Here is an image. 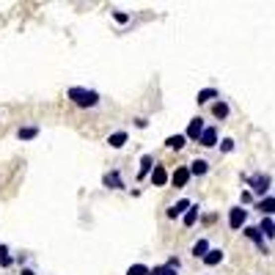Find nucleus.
Wrapping results in <instances>:
<instances>
[{
	"instance_id": "obj_30",
	"label": "nucleus",
	"mask_w": 275,
	"mask_h": 275,
	"mask_svg": "<svg viewBox=\"0 0 275 275\" xmlns=\"http://www.w3.org/2000/svg\"><path fill=\"white\" fill-rule=\"evenodd\" d=\"M22 275H36V270H30V267H22Z\"/></svg>"
},
{
	"instance_id": "obj_14",
	"label": "nucleus",
	"mask_w": 275,
	"mask_h": 275,
	"mask_svg": "<svg viewBox=\"0 0 275 275\" xmlns=\"http://www.w3.org/2000/svg\"><path fill=\"white\" fill-rule=\"evenodd\" d=\"M256 209L262 212V215H275V196H262L256 204Z\"/></svg>"
},
{
	"instance_id": "obj_5",
	"label": "nucleus",
	"mask_w": 275,
	"mask_h": 275,
	"mask_svg": "<svg viewBox=\"0 0 275 275\" xmlns=\"http://www.w3.org/2000/svg\"><path fill=\"white\" fill-rule=\"evenodd\" d=\"M102 185L110 187V190H124V179H121V171H108V174L102 176Z\"/></svg>"
},
{
	"instance_id": "obj_15",
	"label": "nucleus",
	"mask_w": 275,
	"mask_h": 275,
	"mask_svg": "<svg viewBox=\"0 0 275 275\" xmlns=\"http://www.w3.org/2000/svg\"><path fill=\"white\" fill-rule=\"evenodd\" d=\"M187 146V135H171V138H165V149H171V151H182Z\"/></svg>"
},
{
	"instance_id": "obj_27",
	"label": "nucleus",
	"mask_w": 275,
	"mask_h": 275,
	"mask_svg": "<svg viewBox=\"0 0 275 275\" xmlns=\"http://www.w3.org/2000/svg\"><path fill=\"white\" fill-rule=\"evenodd\" d=\"M253 201V190H242V204H251Z\"/></svg>"
},
{
	"instance_id": "obj_2",
	"label": "nucleus",
	"mask_w": 275,
	"mask_h": 275,
	"mask_svg": "<svg viewBox=\"0 0 275 275\" xmlns=\"http://www.w3.org/2000/svg\"><path fill=\"white\" fill-rule=\"evenodd\" d=\"M245 182H248V187L253 190V196H267V190H270V185H273V179H270L267 174H253V176H245Z\"/></svg>"
},
{
	"instance_id": "obj_28",
	"label": "nucleus",
	"mask_w": 275,
	"mask_h": 275,
	"mask_svg": "<svg viewBox=\"0 0 275 275\" xmlns=\"http://www.w3.org/2000/svg\"><path fill=\"white\" fill-rule=\"evenodd\" d=\"M168 264H171V267H176V270H182V262H179V256H171V259H168Z\"/></svg>"
},
{
	"instance_id": "obj_21",
	"label": "nucleus",
	"mask_w": 275,
	"mask_h": 275,
	"mask_svg": "<svg viewBox=\"0 0 275 275\" xmlns=\"http://www.w3.org/2000/svg\"><path fill=\"white\" fill-rule=\"evenodd\" d=\"M206 251H209V239H198L196 245H193V256L196 259H201Z\"/></svg>"
},
{
	"instance_id": "obj_19",
	"label": "nucleus",
	"mask_w": 275,
	"mask_h": 275,
	"mask_svg": "<svg viewBox=\"0 0 275 275\" xmlns=\"http://www.w3.org/2000/svg\"><path fill=\"white\" fill-rule=\"evenodd\" d=\"M36 135H39V127L36 124H28V127H19V130H17L19 140H33Z\"/></svg>"
},
{
	"instance_id": "obj_16",
	"label": "nucleus",
	"mask_w": 275,
	"mask_h": 275,
	"mask_svg": "<svg viewBox=\"0 0 275 275\" xmlns=\"http://www.w3.org/2000/svg\"><path fill=\"white\" fill-rule=\"evenodd\" d=\"M151 168H154V157L143 154L140 157V168H138V179H146V176L151 174Z\"/></svg>"
},
{
	"instance_id": "obj_26",
	"label": "nucleus",
	"mask_w": 275,
	"mask_h": 275,
	"mask_svg": "<svg viewBox=\"0 0 275 275\" xmlns=\"http://www.w3.org/2000/svg\"><path fill=\"white\" fill-rule=\"evenodd\" d=\"M113 19H116V22H121V25H124V22H130V14H124V11H116V14H113Z\"/></svg>"
},
{
	"instance_id": "obj_23",
	"label": "nucleus",
	"mask_w": 275,
	"mask_h": 275,
	"mask_svg": "<svg viewBox=\"0 0 275 275\" xmlns=\"http://www.w3.org/2000/svg\"><path fill=\"white\" fill-rule=\"evenodd\" d=\"M14 259L8 256V245H0V267H11Z\"/></svg>"
},
{
	"instance_id": "obj_7",
	"label": "nucleus",
	"mask_w": 275,
	"mask_h": 275,
	"mask_svg": "<svg viewBox=\"0 0 275 275\" xmlns=\"http://www.w3.org/2000/svg\"><path fill=\"white\" fill-rule=\"evenodd\" d=\"M190 179H193V174H190V168H187V165H179L174 174H171L174 187H187V182H190Z\"/></svg>"
},
{
	"instance_id": "obj_11",
	"label": "nucleus",
	"mask_w": 275,
	"mask_h": 275,
	"mask_svg": "<svg viewBox=\"0 0 275 275\" xmlns=\"http://www.w3.org/2000/svg\"><path fill=\"white\" fill-rule=\"evenodd\" d=\"M201 262L206 264V267H217V264L223 262V251H220V248H209V251L201 256Z\"/></svg>"
},
{
	"instance_id": "obj_13",
	"label": "nucleus",
	"mask_w": 275,
	"mask_h": 275,
	"mask_svg": "<svg viewBox=\"0 0 275 275\" xmlns=\"http://www.w3.org/2000/svg\"><path fill=\"white\" fill-rule=\"evenodd\" d=\"M198 217H201V206H198V204H190V206H187V212L182 215V223L190 228V226H196Z\"/></svg>"
},
{
	"instance_id": "obj_18",
	"label": "nucleus",
	"mask_w": 275,
	"mask_h": 275,
	"mask_svg": "<svg viewBox=\"0 0 275 275\" xmlns=\"http://www.w3.org/2000/svg\"><path fill=\"white\" fill-rule=\"evenodd\" d=\"M228 113H231V108H228V102H223L220 96H217V102L212 105V116L223 121V119H228Z\"/></svg>"
},
{
	"instance_id": "obj_10",
	"label": "nucleus",
	"mask_w": 275,
	"mask_h": 275,
	"mask_svg": "<svg viewBox=\"0 0 275 275\" xmlns=\"http://www.w3.org/2000/svg\"><path fill=\"white\" fill-rule=\"evenodd\" d=\"M187 168H190V174H193V176H206V174H209V160L196 157V160H193Z\"/></svg>"
},
{
	"instance_id": "obj_8",
	"label": "nucleus",
	"mask_w": 275,
	"mask_h": 275,
	"mask_svg": "<svg viewBox=\"0 0 275 275\" xmlns=\"http://www.w3.org/2000/svg\"><path fill=\"white\" fill-rule=\"evenodd\" d=\"M198 143H201L204 149H215V146H217V130H215V127H204Z\"/></svg>"
},
{
	"instance_id": "obj_25",
	"label": "nucleus",
	"mask_w": 275,
	"mask_h": 275,
	"mask_svg": "<svg viewBox=\"0 0 275 275\" xmlns=\"http://www.w3.org/2000/svg\"><path fill=\"white\" fill-rule=\"evenodd\" d=\"M220 151H226V154H228V151H234V140H231V138H223V140H220Z\"/></svg>"
},
{
	"instance_id": "obj_22",
	"label": "nucleus",
	"mask_w": 275,
	"mask_h": 275,
	"mask_svg": "<svg viewBox=\"0 0 275 275\" xmlns=\"http://www.w3.org/2000/svg\"><path fill=\"white\" fill-rule=\"evenodd\" d=\"M259 228H262L264 237H275V223L270 220V215H264V220H262V226H259Z\"/></svg>"
},
{
	"instance_id": "obj_29",
	"label": "nucleus",
	"mask_w": 275,
	"mask_h": 275,
	"mask_svg": "<svg viewBox=\"0 0 275 275\" xmlns=\"http://www.w3.org/2000/svg\"><path fill=\"white\" fill-rule=\"evenodd\" d=\"M135 127H138V130H146V127H149V121H146V119H138Z\"/></svg>"
},
{
	"instance_id": "obj_17",
	"label": "nucleus",
	"mask_w": 275,
	"mask_h": 275,
	"mask_svg": "<svg viewBox=\"0 0 275 275\" xmlns=\"http://www.w3.org/2000/svg\"><path fill=\"white\" fill-rule=\"evenodd\" d=\"M127 140H130V135H127L124 130H119V132H113V135L108 138V146H110V149H124Z\"/></svg>"
},
{
	"instance_id": "obj_12",
	"label": "nucleus",
	"mask_w": 275,
	"mask_h": 275,
	"mask_svg": "<svg viewBox=\"0 0 275 275\" xmlns=\"http://www.w3.org/2000/svg\"><path fill=\"white\" fill-rule=\"evenodd\" d=\"M187 206H190V201L187 198H182V201H176L174 206H168V212H165V217H171V220H176V217H182L187 212Z\"/></svg>"
},
{
	"instance_id": "obj_1",
	"label": "nucleus",
	"mask_w": 275,
	"mask_h": 275,
	"mask_svg": "<svg viewBox=\"0 0 275 275\" xmlns=\"http://www.w3.org/2000/svg\"><path fill=\"white\" fill-rule=\"evenodd\" d=\"M66 96L72 99V105H77L83 110H91L99 105V94L94 88H83V85H72V88L66 91Z\"/></svg>"
},
{
	"instance_id": "obj_24",
	"label": "nucleus",
	"mask_w": 275,
	"mask_h": 275,
	"mask_svg": "<svg viewBox=\"0 0 275 275\" xmlns=\"http://www.w3.org/2000/svg\"><path fill=\"white\" fill-rule=\"evenodd\" d=\"M127 275H149V267H146V264H140V262H138V264H132V267L127 270Z\"/></svg>"
},
{
	"instance_id": "obj_4",
	"label": "nucleus",
	"mask_w": 275,
	"mask_h": 275,
	"mask_svg": "<svg viewBox=\"0 0 275 275\" xmlns=\"http://www.w3.org/2000/svg\"><path fill=\"white\" fill-rule=\"evenodd\" d=\"M242 228H245L242 234H245L248 239H253V242L259 245V251H262V253H267V242H264V234H262V228H259V226H242Z\"/></svg>"
},
{
	"instance_id": "obj_9",
	"label": "nucleus",
	"mask_w": 275,
	"mask_h": 275,
	"mask_svg": "<svg viewBox=\"0 0 275 275\" xmlns=\"http://www.w3.org/2000/svg\"><path fill=\"white\" fill-rule=\"evenodd\" d=\"M204 127H206V124H204V119H201V116H196V119L190 121V127H187V132H185V135H187V140H193V143H198V138H201Z\"/></svg>"
},
{
	"instance_id": "obj_6",
	"label": "nucleus",
	"mask_w": 275,
	"mask_h": 275,
	"mask_svg": "<svg viewBox=\"0 0 275 275\" xmlns=\"http://www.w3.org/2000/svg\"><path fill=\"white\" fill-rule=\"evenodd\" d=\"M149 179H151V185H154V187H165V185H168V179H171V176H168L165 165H157V162H154V168H151Z\"/></svg>"
},
{
	"instance_id": "obj_20",
	"label": "nucleus",
	"mask_w": 275,
	"mask_h": 275,
	"mask_svg": "<svg viewBox=\"0 0 275 275\" xmlns=\"http://www.w3.org/2000/svg\"><path fill=\"white\" fill-rule=\"evenodd\" d=\"M217 96H220V94H217V88H201V91H198V96H196V102H198V105H206V102L217 99Z\"/></svg>"
},
{
	"instance_id": "obj_3",
	"label": "nucleus",
	"mask_w": 275,
	"mask_h": 275,
	"mask_svg": "<svg viewBox=\"0 0 275 275\" xmlns=\"http://www.w3.org/2000/svg\"><path fill=\"white\" fill-rule=\"evenodd\" d=\"M245 223H248V209H242V206H234V209L228 212V226H231L234 231H239Z\"/></svg>"
}]
</instances>
